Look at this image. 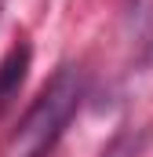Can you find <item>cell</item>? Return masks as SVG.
I'll return each instance as SVG.
<instances>
[{
	"mask_svg": "<svg viewBox=\"0 0 153 157\" xmlns=\"http://www.w3.org/2000/svg\"><path fill=\"white\" fill-rule=\"evenodd\" d=\"M80 99H84V73L76 66H62L44 84V91L33 99L26 117L18 121L4 154L7 157H47L58 146V139L66 135L69 121L76 117Z\"/></svg>",
	"mask_w": 153,
	"mask_h": 157,
	"instance_id": "cell-1",
	"label": "cell"
},
{
	"mask_svg": "<svg viewBox=\"0 0 153 157\" xmlns=\"http://www.w3.org/2000/svg\"><path fill=\"white\" fill-rule=\"evenodd\" d=\"M29 62H33V48L26 40H18L4 59H0V113L11 110V102L18 99L22 84L29 77Z\"/></svg>",
	"mask_w": 153,
	"mask_h": 157,
	"instance_id": "cell-2",
	"label": "cell"
},
{
	"mask_svg": "<svg viewBox=\"0 0 153 157\" xmlns=\"http://www.w3.org/2000/svg\"><path fill=\"white\" fill-rule=\"evenodd\" d=\"M150 62H153V44H150Z\"/></svg>",
	"mask_w": 153,
	"mask_h": 157,
	"instance_id": "cell-3",
	"label": "cell"
}]
</instances>
